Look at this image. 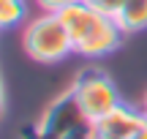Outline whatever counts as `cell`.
Instances as JSON below:
<instances>
[{"label":"cell","mask_w":147,"mask_h":139,"mask_svg":"<svg viewBox=\"0 0 147 139\" xmlns=\"http://www.w3.org/2000/svg\"><path fill=\"white\" fill-rule=\"evenodd\" d=\"M115 19H117L123 33L147 30V0H125Z\"/></svg>","instance_id":"8992f818"},{"label":"cell","mask_w":147,"mask_h":139,"mask_svg":"<svg viewBox=\"0 0 147 139\" xmlns=\"http://www.w3.org/2000/svg\"><path fill=\"white\" fill-rule=\"evenodd\" d=\"M60 19H63L65 30L71 36L74 52L82 55V57H90V60L112 55L125 38V33L120 30L115 16H106L101 11L90 8L84 0L60 11Z\"/></svg>","instance_id":"6da1fadb"},{"label":"cell","mask_w":147,"mask_h":139,"mask_svg":"<svg viewBox=\"0 0 147 139\" xmlns=\"http://www.w3.org/2000/svg\"><path fill=\"white\" fill-rule=\"evenodd\" d=\"M87 126V117H84L82 107L76 104L71 90H65L63 96H57L52 104L47 107L44 117L38 120V131H41V139H60L71 131Z\"/></svg>","instance_id":"277c9868"},{"label":"cell","mask_w":147,"mask_h":139,"mask_svg":"<svg viewBox=\"0 0 147 139\" xmlns=\"http://www.w3.org/2000/svg\"><path fill=\"white\" fill-rule=\"evenodd\" d=\"M84 3H87L90 8L106 14V16H117V11L123 8V3H125V0H84Z\"/></svg>","instance_id":"ba28073f"},{"label":"cell","mask_w":147,"mask_h":139,"mask_svg":"<svg viewBox=\"0 0 147 139\" xmlns=\"http://www.w3.org/2000/svg\"><path fill=\"white\" fill-rule=\"evenodd\" d=\"M60 139H93V126H82V128H76V131H71V134H65V136H60Z\"/></svg>","instance_id":"30bf717a"},{"label":"cell","mask_w":147,"mask_h":139,"mask_svg":"<svg viewBox=\"0 0 147 139\" xmlns=\"http://www.w3.org/2000/svg\"><path fill=\"white\" fill-rule=\"evenodd\" d=\"M5 115V87H3V76H0V120Z\"/></svg>","instance_id":"8fae6325"},{"label":"cell","mask_w":147,"mask_h":139,"mask_svg":"<svg viewBox=\"0 0 147 139\" xmlns=\"http://www.w3.org/2000/svg\"><path fill=\"white\" fill-rule=\"evenodd\" d=\"M22 47H25L27 57L38 60V63H57L74 52L71 36L60 14H44L30 19L22 33Z\"/></svg>","instance_id":"7a4b0ae2"},{"label":"cell","mask_w":147,"mask_h":139,"mask_svg":"<svg viewBox=\"0 0 147 139\" xmlns=\"http://www.w3.org/2000/svg\"><path fill=\"white\" fill-rule=\"evenodd\" d=\"M142 112L147 115V93H144V107H142Z\"/></svg>","instance_id":"7c38bea8"},{"label":"cell","mask_w":147,"mask_h":139,"mask_svg":"<svg viewBox=\"0 0 147 139\" xmlns=\"http://www.w3.org/2000/svg\"><path fill=\"white\" fill-rule=\"evenodd\" d=\"M27 16V3L25 0H0V30L16 27Z\"/></svg>","instance_id":"52a82bcc"},{"label":"cell","mask_w":147,"mask_h":139,"mask_svg":"<svg viewBox=\"0 0 147 139\" xmlns=\"http://www.w3.org/2000/svg\"><path fill=\"white\" fill-rule=\"evenodd\" d=\"M82 3V0H36V5L44 11V14H60V11L71 8V5Z\"/></svg>","instance_id":"9c48e42d"},{"label":"cell","mask_w":147,"mask_h":139,"mask_svg":"<svg viewBox=\"0 0 147 139\" xmlns=\"http://www.w3.org/2000/svg\"><path fill=\"white\" fill-rule=\"evenodd\" d=\"M90 126H93V139H136V134L147 126V115L120 104L115 112Z\"/></svg>","instance_id":"5b68a950"},{"label":"cell","mask_w":147,"mask_h":139,"mask_svg":"<svg viewBox=\"0 0 147 139\" xmlns=\"http://www.w3.org/2000/svg\"><path fill=\"white\" fill-rule=\"evenodd\" d=\"M71 93L76 98V104L82 107L87 123H98L101 117H106L109 112H115L120 107V93H117L115 82L106 71L95 68V65H87L76 74L71 85Z\"/></svg>","instance_id":"3957f363"}]
</instances>
